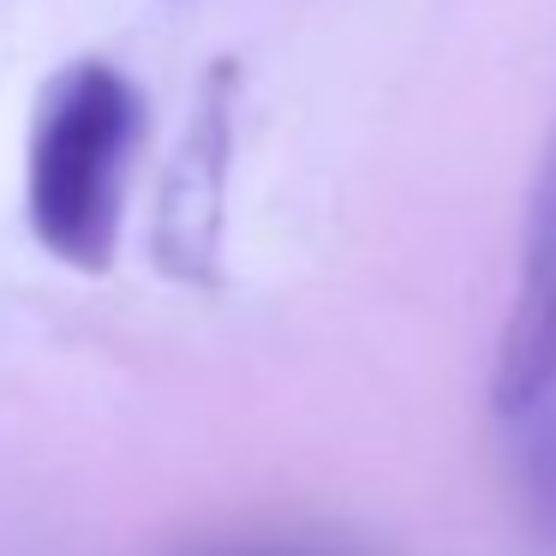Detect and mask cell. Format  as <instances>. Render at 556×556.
I'll return each instance as SVG.
<instances>
[{
    "label": "cell",
    "instance_id": "cell-1",
    "mask_svg": "<svg viewBox=\"0 0 556 556\" xmlns=\"http://www.w3.org/2000/svg\"><path fill=\"white\" fill-rule=\"evenodd\" d=\"M144 126L150 102L138 78L102 54L66 61L37 90L25 138V222L54 264L78 276L114 269Z\"/></svg>",
    "mask_w": 556,
    "mask_h": 556
},
{
    "label": "cell",
    "instance_id": "cell-2",
    "mask_svg": "<svg viewBox=\"0 0 556 556\" xmlns=\"http://www.w3.org/2000/svg\"><path fill=\"white\" fill-rule=\"evenodd\" d=\"M240 144V61H210L186 132L168 156L150 222V257L180 288L222 281V233H228V180Z\"/></svg>",
    "mask_w": 556,
    "mask_h": 556
},
{
    "label": "cell",
    "instance_id": "cell-3",
    "mask_svg": "<svg viewBox=\"0 0 556 556\" xmlns=\"http://www.w3.org/2000/svg\"><path fill=\"white\" fill-rule=\"evenodd\" d=\"M551 395H556V121H551V144H544L532 198H527L515 305L503 317L496 371H491V401L503 419H527Z\"/></svg>",
    "mask_w": 556,
    "mask_h": 556
},
{
    "label": "cell",
    "instance_id": "cell-4",
    "mask_svg": "<svg viewBox=\"0 0 556 556\" xmlns=\"http://www.w3.org/2000/svg\"><path fill=\"white\" fill-rule=\"evenodd\" d=\"M527 419L532 431L520 443V491H527L532 527L556 544V401H539Z\"/></svg>",
    "mask_w": 556,
    "mask_h": 556
},
{
    "label": "cell",
    "instance_id": "cell-5",
    "mask_svg": "<svg viewBox=\"0 0 556 556\" xmlns=\"http://www.w3.org/2000/svg\"><path fill=\"white\" fill-rule=\"evenodd\" d=\"M192 556H348L336 544H305V539H240V544H210Z\"/></svg>",
    "mask_w": 556,
    "mask_h": 556
}]
</instances>
